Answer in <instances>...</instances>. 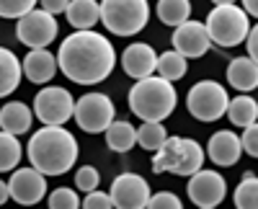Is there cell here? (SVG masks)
I'll list each match as a JSON object with an SVG mask.
<instances>
[{
  "label": "cell",
  "instance_id": "74e56055",
  "mask_svg": "<svg viewBox=\"0 0 258 209\" xmlns=\"http://www.w3.org/2000/svg\"><path fill=\"white\" fill-rule=\"evenodd\" d=\"M11 199V191H8V181H0V206Z\"/></svg>",
  "mask_w": 258,
  "mask_h": 209
},
{
  "label": "cell",
  "instance_id": "6da1fadb",
  "mask_svg": "<svg viewBox=\"0 0 258 209\" xmlns=\"http://www.w3.org/2000/svg\"><path fill=\"white\" fill-rule=\"evenodd\" d=\"M114 67H116L114 44L103 34H96L93 29L75 31L59 44L57 70L78 86L103 83L114 73Z\"/></svg>",
  "mask_w": 258,
  "mask_h": 209
},
{
  "label": "cell",
  "instance_id": "ffe728a7",
  "mask_svg": "<svg viewBox=\"0 0 258 209\" xmlns=\"http://www.w3.org/2000/svg\"><path fill=\"white\" fill-rule=\"evenodd\" d=\"M64 16H68V24H70L75 31L93 29L98 21H101L98 0H70L68 8H64Z\"/></svg>",
  "mask_w": 258,
  "mask_h": 209
},
{
  "label": "cell",
  "instance_id": "f1b7e54d",
  "mask_svg": "<svg viewBox=\"0 0 258 209\" xmlns=\"http://www.w3.org/2000/svg\"><path fill=\"white\" fill-rule=\"evenodd\" d=\"M49 209H78L80 206V199H78V191L75 189H68V186H59L54 189L47 199Z\"/></svg>",
  "mask_w": 258,
  "mask_h": 209
},
{
  "label": "cell",
  "instance_id": "f35d334b",
  "mask_svg": "<svg viewBox=\"0 0 258 209\" xmlns=\"http://www.w3.org/2000/svg\"><path fill=\"white\" fill-rule=\"evenodd\" d=\"M214 6H225V3H238V0H212Z\"/></svg>",
  "mask_w": 258,
  "mask_h": 209
},
{
  "label": "cell",
  "instance_id": "7402d4cb",
  "mask_svg": "<svg viewBox=\"0 0 258 209\" xmlns=\"http://www.w3.org/2000/svg\"><path fill=\"white\" fill-rule=\"evenodd\" d=\"M103 134H106L109 150H114V153H129L137 145V129L124 119H114L109 127L103 129Z\"/></svg>",
  "mask_w": 258,
  "mask_h": 209
},
{
  "label": "cell",
  "instance_id": "e575fe53",
  "mask_svg": "<svg viewBox=\"0 0 258 209\" xmlns=\"http://www.w3.org/2000/svg\"><path fill=\"white\" fill-rule=\"evenodd\" d=\"M243 41H245V49H248V57H250V59H258V29H255V26H250Z\"/></svg>",
  "mask_w": 258,
  "mask_h": 209
},
{
  "label": "cell",
  "instance_id": "8d00e7d4",
  "mask_svg": "<svg viewBox=\"0 0 258 209\" xmlns=\"http://www.w3.org/2000/svg\"><path fill=\"white\" fill-rule=\"evenodd\" d=\"M240 8H243L250 18H255V16H258V0H243V6H240Z\"/></svg>",
  "mask_w": 258,
  "mask_h": 209
},
{
  "label": "cell",
  "instance_id": "9c48e42d",
  "mask_svg": "<svg viewBox=\"0 0 258 209\" xmlns=\"http://www.w3.org/2000/svg\"><path fill=\"white\" fill-rule=\"evenodd\" d=\"M16 36L24 47L29 49H41V47H49L52 41L59 34V24H57V16L41 11V8H31L29 13H24L21 18H16Z\"/></svg>",
  "mask_w": 258,
  "mask_h": 209
},
{
  "label": "cell",
  "instance_id": "44dd1931",
  "mask_svg": "<svg viewBox=\"0 0 258 209\" xmlns=\"http://www.w3.org/2000/svg\"><path fill=\"white\" fill-rule=\"evenodd\" d=\"M21 78H24L21 59H18L11 49L0 47V98L11 96V93L21 86Z\"/></svg>",
  "mask_w": 258,
  "mask_h": 209
},
{
  "label": "cell",
  "instance_id": "ac0fdd59",
  "mask_svg": "<svg viewBox=\"0 0 258 209\" xmlns=\"http://www.w3.org/2000/svg\"><path fill=\"white\" fill-rule=\"evenodd\" d=\"M34 124V111L21 101H8L3 109H0V129L11 132L16 137L26 134Z\"/></svg>",
  "mask_w": 258,
  "mask_h": 209
},
{
  "label": "cell",
  "instance_id": "52a82bcc",
  "mask_svg": "<svg viewBox=\"0 0 258 209\" xmlns=\"http://www.w3.org/2000/svg\"><path fill=\"white\" fill-rule=\"evenodd\" d=\"M227 101H230V96H227L222 83L199 80L197 86H191V91L186 96V109L199 121H217V119L225 116Z\"/></svg>",
  "mask_w": 258,
  "mask_h": 209
},
{
  "label": "cell",
  "instance_id": "30bf717a",
  "mask_svg": "<svg viewBox=\"0 0 258 209\" xmlns=\"http://www.w3.org/2000/svg\"><path fill=\"white\" fill-rule=\"evenodd\" d=\"M73 106H75V98L68 88H59V86H44L36 98H34V116L41 124H49V127H62L73 119Z\"/></svg>",
  "mask_w": 258,
  "mask_h": 209
},
{
  "label": "cell",
  "instance_id": "8992f818",
  "mask_svg": "<svg viewBox=\"0 0 258 209\" xmlns=\"http://www.w3.org/2000/svg\"><path fill=\"white\" fill-rule=\"evenodd\" d=\"M98 13L106 31L116 36H135L147 26L150 3L147 0H101Z\"/></svg>",
  "mask_w": 258,
  "mask_h": 209
},
{
  "label": "cell",
  "instance_id": "4fadbf2b",
  "mask_svg": "<svg viewBox=\"0 0 258 209\" xmlns=\"http://www.w3.org/2000/svg\"><path fill=\"white\" fill-rule=\"evenodd\" d=\"M109 196L119 209H145L150 199V183L137 173H121L111 181Z\"/></svg>",
  "mask_w": 258,
  "mask_h": 209
},
{
  "label": "cell",
  "instance_id": "83f0119b",
  "mask_svg": "<svg viewBox=\"0 0 258 209\" xmlns=\"http://www.w3.org/2000/svg\"><path fill=\"white\" fill-rule=\"evenodd\" d=\"M235 206L238 209H255L258 206V178L253 173H245L235 189Z\"/></svg>",
  "mask_w": 258,
  "mask_h": 209
},
{
  "label": "cell",
  "instance_id": "e0dca14e",
  "mask_svg": "<svg viewBox=\"0 0 258 209\" xmlns=\"http://www.w3.org/2000/svg\"><path fill=\"white\" fill-rule=\"evenodd\" d=\"M21 70H24V75L31 83H36V86H47V83L57 75V57L47 47L29 49V54L21 62Z\"/></svg>",
  "mask_w": 258,
  "mask_h": 209
},
{
  "label": "cell",
  "instance_id": "603a6c76",
  "mask_svg": "<svg viewBox=\"0 0 258 209\" xmlns=\"http://www.w3.org/2000/svg\"><path fill=\"white\" fill-rule=\"evenodd\" d=\"M225 116L235 124V127H248V124H253L258 119V103L253 96L248 93H240L238 98H230L227 101V109H225Z\"/></svg>",
  "mask_w": 258,
  "mask_h": 209
},
{
  "label": "cell",
  "instance_id": "cb8c5ba5",
  "mask_svg": "<svg viewBox=\"0 0 258 209\" xmlns=\"http://www.w3.org/2000/svg\"><path fill=\"white\" fill-rule=\"evenodd\" d=\"M158 18L165 26H178L191 18V0H158Z\"/></svg>",
  "mask_w": 258,
  "mask_h": 209
},
{
  "label": "cell",
  "instance_id": "d6986e66",
  "mask_svg": "<svg viewBox=\"0 0 258 209\" xmlns=\"http://www.w3.org/2000/svg\"><path fill=\"white\" fill-rule=\"evenodd\" d=\"M227 83L240 91V93H250L258 86V62L250 57H235L227 65Z\"/></svg>",
  "mask_w": 258,
  "mask_h": 209
},
{
  "label": "cell",
  "instance_id": "f546056e",
  "mask_svg": "<svg viewBox=\"0 0 258 209\" xmlns=\"http://www.w3.org/2000/svg\"><path fill=\"white\" fill-rule=\"evenodd\" d=\"M98 183H101L98 168H93V165H83V168H78V173H75V186H78V191L88 194V191L98 189Z\"/></svg>",
  "mask_w": 258,
  "mask_h": 209
},
{
  "label": "cell",
  "instance_id": "4316f807",
  "mask_svg": "<svg viewBox=\"0 0 258 209\" xmlns=\"http://www.w3.org/2000/svg\"><path fill=\"white\" fill-rule=\"evenodd\" d=\"M168 132L163 127V121H142V127L137 129V142H140V148L150 150V153H155L160 145L165 142Z\"/></svg>",
  "mask_w": 258,
  "mask_h": 209
},
{
  "label": "cell",
  "instance_id": "d6a6232c",
  "mask_svg": "<svg viewBox=\"0 0 258 209\" xmlns=\"http://www.w3.org/2000/svg\"><path fill=\"white\" fill-rule=\"evenodd\" d=\"M80 206H85V209H111V206H114V201H111V196H109V194H103V191L93 189V191L85 194V199L80 201Z\"/></svg>",
  "mask_w": 258,
  "mask_h": 209
},
{
  "label": "cell",
  "instance_id": "7a4b0ae2",
  "mask_svg": "<svg viewBox=\"0 0 258 209\" xmlns=\"http://www.w3.org/2000/svg\"><path fill=\"white\" fill-rule=\"evenodd\" d=\"M78 140L70 129H64V124L62 127L44 124L26 145L29 163L44 176H64L78 163Z\"/></svg>",
  "mask_w": 258,
  "mask_h": 209
},
{
  "label": "cell",
  "instance_id": "d590c367",
  "mask_svg": "<svg viewBox=\"0 0 258 209\" xmlns=\"http://www.w3.org/2000/svg\"><path fill=\"white\" fill-rule=\"evenodd\" d=\"M68 3H70V0H39L41 11H47V13H52V16H59V13H64Z\"/></svg>",
  "mask_w": 258,
  "mask_h": 209
},
{
  "label": "cell",
  "instance_id": "836d02e7",
  "mask_svg": "<svg viewBox=\"0 0 258 209\" xmlns=\"http://www.w3.org/2000/svg\"><path fill=\"white\" fill-rule=\"evenodd\" d=\"M240 148H243V153H248L250 158H255V155H258V127H255V121H253V124H248V127H243Z\"/></svg>",
  "mask_w": 258,
  "mask_h": 209
},
{
  "label": "cell",
  "instance_id": "277c9868",
  "mask_svg": "<svg viewBox=\"0 0 258 209\" xmlns=\"http://www.w3.org/2000/svg\"><path fill=\"white\" fill-rule=\"evenodd\" d=\"M204 165V150L191 137H165V142L153 155V173L191 176Z\"/></svg>",
  "mask_w": 258,
  "mask_h": 209
},
{
  "label": "cell",
  "instance_id": "2e32d148",
  "mask_svg": "<svg viewBox=\"0 0 258 209\" xmlns=\"http://www.w3.org/2000/svg\"><path fill=\"white\" fill-rule=\"evenodd\" d=\"M207 155L214 165L220 168H230L240 160L243 155V148H240V137L230 132V129H220L209 137V145H207Z\"/></svg>",
  "mask_w": 258,
  "mask_h": 209
},
{
  "label": "cell",
  "instance_id": "9a60e30c",
  "mask_svg": "<svg viewBox=\"0 0 258 209\" xmlns=\"http://www.w3.org/2000/svg\"><path fill=\"white\" fill-rule=\"evenodd\" d=\"M155 62H158V52L145 44V41H135V44H129L124 52H121V67L129 78H147L155 73Z\"/></svg>",
  "mask_w": 258,
  "mask_h": 209
},
{
  "label": "cell",
  "instance_id": "484cf974",
  "mask_svg": "<svg viewBox=\"0 0 258 209\" xmlns=\"http://www.w3.org/2000/svg\"><path fill=\"white\" fill-rule=\"evenodd\" d=\"M21 158H24V150H21L18 137L0 129V173H8V171L18 168Z\"/></svg>",
  "mask_w": 258,
  "mask_h": 209
},
{
  "label": "cell",
  "instance_id": "4dcf8cb0",
  "mask_svg": "<svg viewBox=\"0 0 258 209\" xmlns=\"http://www.w3.org/2000/svg\"><path fill=\"white\" fill-rule=\"evenodd\" d=\"M39 0H0V18H21L36 8Z\"/></svg>",
  "mask_w": 258,
  "mask_h": 209
},
{
  "label": "cell",
  "instance_id": "8fae6325",
  "mask_svg": "<svg viewBox=\"0 0 258 209\" xmlns=\"http://www.w3.org/2000/svg\"><path fill=\"white\" fill-rule=\"evenodd\" d=\"M186 191H188V199L199 209H214V206H220L227 196V181L217 171L199 168L197 173L188 176Z\"/></svg>",
  "mask_w": 258,
  "mask_h": 209
},
{
  "label": "cell",
  "instance_id": "7c38bea8",
  "mask_svg": "<svg viewBox=\"0 0 258 209\" xmlns=\"http://www.w3.org/2000/svg\"><path fill=\"white\" fill-rule=\"evenodd\" d=\"M8 191L16 204L34 206L47 196V176L31 168H13V176L8 181Z\"/></svg>",
  "mask_w": 258,
  "mask_h": 209
},
{
  "label": "cell",
  "instance_id": "1f68e13d",
  "mask_svg": "<svg viewBox=\"0 0 258 209\" xmlns=\"http://www.w3.org/2000/svg\"><path fill=\"white\" fill-rule=\"evenodd\" d=\"M147 209H183L181 199L170 191H158V194H150L147 199Z\"/></svg>",
  "mask_w": 258,
  "mask_h": 209
},
{
  "label": "cell",
  "instance_id": "3957f363",
  "mask_svg": "<svg viewBox=\"0 0 258 209\" xmlns=\"http://www.w3.org/2000/svg\"><path fill=\"white\" fill-rule=\"evenodd\" d=\"M176 103H178V93L173 83L155 73L140 78L129 91V109L142 121H165L173 114Z\"/></svg>",
  "mask_w": 258,
  "mask_h": 209
},
{
  "label": "cell",
  "instance_id": "ba28073f",
  "mask_svg": "<svg viewBox=\"0 0 258 209\" xmlns=\"http://www.w3.org/2000/svg\"><path fill=\"white\" fill-rule=\"evenodd\" d=\"M114 116H116L114 101L106 93H85L73 106V119L78 121V127L88 134H101L114 121Z\"/></svg>",
  "mask_w": 258,
  "mask_h": 209
},
{
  "label": "cell",
  "instance_id": "d4e9b609",
  "mask_svg": "<svg viewBox=\"0 0 258 209\" xmlns=\"http://www.w3.org/2000/svg\"><path fill=\"white\" fill-rule=\"evenodd\" d=\"M186 70H188V62H186V57L178 54L176 49L163 52V54L158 57V62H155V75H160V78H165V80H170V83L181 80V78L186 75Z\"/></svg>",
  "mask_w": 258,
  "mask_h": 209
},
{
  "label": "cell",
  "instance_id": "5b68a950",
  "mask_svg": "<svg viewBox=\"0 0 258 209\" xmlns=\"http://www.w3.org/2000/svg\"><path fill=\"white\" fill-rule=\"evenodd\" d=\"M250 16L238 6V3H225V6H214L204 21V29L209 34V41L222 49L240 47L243 39L250 29Z\"/></svg>",
  "mask_w": 258,
  "mask_h": 209
},
{
  "label": "cell",
  "instance_id": "5bb4252c",
  "mask_svg": "<svg viewBox=\"0 0 258 209\" xmlns=\"http://www.w3.org/2000/svg\"><path fill=\"white\" fill-rule=\"evenodd\" d=\"M170 41H173V49L178 54H183L186 59H199L209 52L212 41H209V34L204 29L202 21H183V24H178L173 29V36H170Z\"/></svg>",
  "mask_w": 258,
  "mask_h": 209
}]
</instances>
